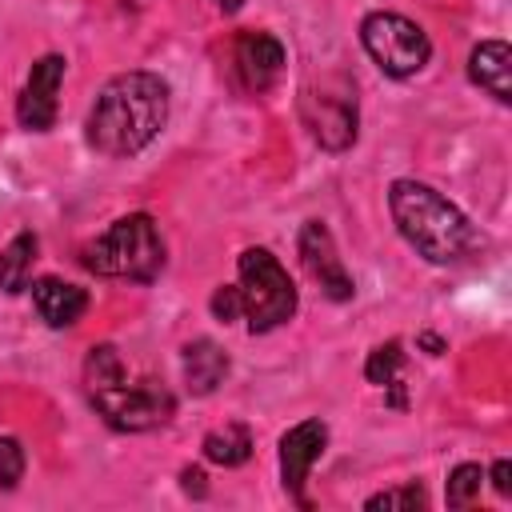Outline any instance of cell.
Returning a JSON list of instances; mask_svg holds the SVG:
<instances>
[{"label":"cell","mask_w":512,"mask_h":512,"mask_svg":"<svg viewBox=\"0 0 512 512\" xmlns=\"http://www.w3.org/2000/svg\"><path fill=\"white\" fill-rule=\"evenodd\" d=\"M168 120V84L156 72H120L112 76L92 112H88V144L100 156L124 160L144 152Z\"/></svg>","instance_id":"6da1fadb"},{"label":"cell","mask_w":512,"mask_h":512,"mask_svg":"<svg viewBox=\"0 0 512 512\" xmlns=\"http://www.w3.org/2000/svg\"><path fill=\"white\" fill-rule=\"evenodd\" d=\"M388 212L400 228V236L428 260V264H456L476 248L472 220L440 196L432 184L420 180H392L388 188Z\"/></svg>","instance_id":"7a4b0ae2"},{"label":"cell","mask_w":512,"mask_h":512,"mask_svg":"<svg viewBox=\"0 0 512 512\" xmlns=\"http://www.w3.org/2000/svg\"><path fill=\"white\" fill-rule=\"evenodd\" d=\"M84 268L112 280L148 284L164 268V240L148 212H132L112 220L92 244H84Z\"/></svg>","instance_id":"3957f363"},{"label":"cell","mask_w":512,"mask_h":512,"mask_svg":"<svg viewBox=\"0 0 512 512\" xmlns=\"http://www.w3.org/2000/svg\"><path fill=\"white\" fill-rule=\"evenodd\" d=\"M240 272V316L248 320V332H272L296 312V284L288 280L284 264L268 248H244L236 260Z\"/></svg>","instance_id":"277c9868"},{"label":"cell","mask_w":512,"mask_h":512,"mask_svg":"<svg viewBox=\"0 0 512 512\" xmlns=\"http://www.w3.org/2000/svg\"><path fill=\"white\" fill-rule=\"evenodd\" d=\"M360 44L372 56V64L396 80L416 76L432 56L428 32L400 12H368L360 24Z\"/></svg>","instance_id":"5b68a950"},{"label":"cell","mask_w":512,"mask_h":512,"mask_svg":"<svg viewBox=\"0 0 512 512\" xmlns=\"http://www.w3.org/2000/svg\"><path fill=\"white\" fill-rule=\"evenodd\" d=\"M92 396V408L104 416V424L120 428V432H148V428H160L172 420L176 412V400L164 384L156 380H140V384H128L116 380L108 388H88Z\"/></svg>","instance_id":"8992f818"},{"label":"cell","mask_w":512,"mask_h":512,"mask_svg":"<svg viewBox=\"0 0 512 512\" xmlns=\"http://www.w3.org/2000/svg\"><path fill=\"white\" fill-rule=\"evenodd\" d=\"M300 116L312 132V140L328 152H344L356 140V92L344 80H320L316 88H304Z\"/></svg>","instance_id":"52a82bcc"},{"label":"cell","mask_w":512,"mask_h":512,"mask_svg":"<svg viewBox=\"0 0 512 512\" xmlns=\"http://www.w3.org/2000/svg\"><path fill=\"white\" fill-rule=\"evenodd\" d=\"M296 248H300V260H304V268H308V276L320 284V292L328 296V300H352V276H348V268H344V260L336 256V244H332V232L320 224V220H308L304 228H300V240H296Z\"/></svg>","instance_id":"ba28073f"},{"label":"cell","mask_w":512,"mask_h":512,"mask_svg":"<svg viewBox=\"0 0 512 512\" xmlns=\"http://www.w3.org/2000/svg\"><path fill=\"white\" fill-rule=\"evenodd\" d=\"M324 444H328L324 420H300L280 436V480H284V492L296 504H308L304 484H308L312 464L324 456Z\"/></svg>","instance_id":"9c48e42d"},{"label":"cell","mask_w":512,"mask_h":512,"mask_svg":"<svg viewBox=\"0 0 512 512\" xmlns=\"http://www.w3.org/2000/svg\"><path fill=\"white\" fill-rule=\"evenodd\" d=\"M64 80V56H40L16 96V120L28 132H48L56 124V92Z\"/></svg>","instance_id":"30bf717a"},{"label":"cell","mask_w":512,"mask_h":512,"mask_svg":"<svg viewBox=\"0 0 512 512\" xmlns=\"http://www.w3.org/2000/svg\"><path fill=\"white\" fill-rule=\"evenodd\" d=\"M232 68L248 92H268L284 68V44L272 32H240L232 40Z\"/></svg>","instance_id":"8fae6325"},{"label":"cell","mask_w":512,"mask_h":512,"mask_svg":"<svg viewBox=\"0 0 512 512\" xmlns=\"http://www.w3.org/2000/svg\"><path fill=\"white\" fill-rule=\"evenodd\" d=\"M32 304L48 328H72L88 312V292L60 276H40L32 280Z\"/></svg>","instance_id":"7c38bea8"},{"label":"cell","mask_w":512,"mask_h":512,"mask_svg":"<svg viewBox=\"0 0 512 512\" xmlns=\"http://www.w3.org/2000/svg\"><path fill=\"white\" fill-rule=\"evenodd\" d=\"M468 76L480 84L496 104L512 100V48L504 40H484L468 56Z\"/></svg>","instance_id":"4fadbf2b"},{"label":"cell","mask_w":512,"mask_h":512,"mask_svg":"<svg viewBox=\"0 0 512 512\" xmlns=\"http://www.w3.org/2000/svg\"><path fill=\"white\" fill-rule=\"evenodd\" d=\"M180 364H184V380H188V388H192L196 396L216 392V384L228 376V356H224V348H220L216 340H208V336L184 344Z\"/></svg>","instance_id":"5bb4252c"},{"label":"cell","mask_w":512,"mask_h":512,"mask_svg":"<svg viewBox=\"0 0 512 512\" xmlns=\"http://www.w3.org/2000/svg\"><path fill=\"white\" fill-rule=\"evenodd\" d=\"M36 232H16L4 248H0V288L4 292H24L28 288V276H32V264H36Z\"/></svg>","instance_id":"9a60e30c"},{"label":"cell","mask_w":512,"mask_h":512,"mask_svg":"<svg viewBox=\"0 0 512 512\" xmlns=\"http://www.w3.org/2000/svg\"><path fill=\"white\" fill-rule=\"evenodd\" d=\"M204 456L212 464H224V468H236L252 456V432L244 424H224V428H212L204 436Z\"/></svg>","instance_id":"2e32d148"},{"label":"cell","mask_w":512,"mask_h":512,"mask_svg":"<svg viewBox=\"0 0 512 512\" xmlns=\"http://www.w3.org/2000/svg\"><path fill=\"white\" fill-rule=\"evenodd\" d=\"M84 380H88V388H108V384L124 380V360H120V352H116L112 344H96V348L88 352Z\"/></svg>","instance_id":"e0dca14e"},{"label":"cell","mask_w":512,"mask_h":512,"mask_svg":"<svg viewBox=\"0 0 512 512\" xmlns=\"http://www.w3.org/2000/svg\"><path fill=\"white\" fill-rule=\"evenodd\" d=\"M400 364H404V352H400L396 340H388V344L372 348V356H368V364H364V376H368L372 384H380V388H396V384H400Z\"/></svg>","instance_id":"ac0fdd59"},{"label":"cell","mask_w":512,"mask_h":512,"mask_svg":"<svg viewBox=\"0 0 512 512\" xmlns=\"http://www.w3.org/2000/svg\"><path fill=\"white\" fill-rule=\"evenodd\" d=\"M480 484H484L480 464H456L448 472V508H468L480 496Z\"/></svg>","instance_id":"d6986e66"},{"label":"cell","mask_w":512,"mask_h":512,"mask_svg":"<svg viewBox=\"0 0 512 512\" xmlns=\"http://www.w3.org/2000/svg\"><path fill=\"white\" fill-rule=\"evenodd\" d=\"M24 476V448L12 436H0V492H12Z\"/></svg>","instance_id":"ffe728a7"},{"label":"cell","mask_w":512,"mask_h":512,"mask_svg":"<svg viewBox=\"0 0 512 512\" xmlns=\"http://www.w3.org/2000/svg\"><path fill=\"white\" fill-rule=\"evenodd\" d=\"M428 504V496H424V488L420 484H404V488H388V492H376V496H368V504L364 508H424Z\"/></svg>","instance_id":"44dd1931"},{"label":"cell","mask_w":512,"mask_h":512,"mask_svg":"<svg viewBox=\"0 0 512 512\" xmlns=\"http://www.w3.org/2000/svg\"><path fill=\"white\" fill-rule=\"evenodd\" d=\"M212 316L224 320V324L240 320V292H236V284H224V288L212 292Z\"/></svg>","instance_id":"7402d4cb"},{"label":"cell","mask_w":512,"mask_h":512,"mask_svg":"<svg viewBox=\"0 0 512 512\" xmlns=\"http://www.w3.org/2000/svg\"><path fill=\"white\" fill-rule=\"evenodd\" d=\"M492 484H496L500 496H512V464L508 460H496L492 464Z\"/></svg>","instance_id":"603a6c76"},{"label":"cell","mask_w":512,"mask_h":512,"mask_svg":"<svg viewBox=\"0 0 512 512\" xmlns=\"http://www.w3.org/2000/svg\"><path fill=\"white\" fill-rule=\"evenodd\" d=\"M180 480H184V492L204 496V472H200V468H184V472H180Z\"/></svg>","instance_id":"cb8c5ba5"},{"label":"cell","mask_w":512,"mask_h":512,"mask_svg":"<svg viewBox=\"0 0 512 512\" xmlns=\"http://www.w3.org/2000/svg\"><path fill=\"white\" fill-rule=\"evenodd\" d=\"M216 4H220L224 12H236V8H240V0H216Z\"/></svg>","instance_id":"d4e9b609"}]
</instances>
